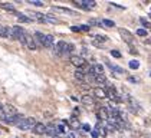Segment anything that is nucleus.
<instances>
[{
    "label": "nucleus",
    "instance_id": "f257e3e1",
    "mask_svg": "<svg viewBox=\"0 0 151 138\" xmlns=\"http://www.w3.org/2000/svg\"><path fill=\"white\" fill-rule=\"evenodd\" d=\"M27 17L30 20H36L39 23H45V24H56L59 20L50 13H37V12H30L27 13Z\"/></svg>",
    "mask_w": 151,
    "mask_h": 138
},
{
    "label": "nucleus",
    "instance_id": "f03ea898",
    "mask_svg": "<svg viewBox=\"0 0 151 138\" xmlns=\"http://www.w3.org/2000/svg\"><path fill=\"white\" fill-rule=\"evenodd\" d=\"M35 124H36V119L33 116H23V118L16 124V128H17L19 131H29V129L33 128Z\"/></svg>",
    "mask_w": 151,
    "mask_h": 138
},
{
    "label": "nucleus",
    "instance_id": "7ed1b4c3",
    "mask_svg": "<svg viewBox=\"0 0 151 138\" xmlns=\"http://www.w3.org/2000/svg\"><path fill=\"white\" fill-rule=\"evenodd\" d=\"M17 114V109L13 106V105H3L1 109H0V121H6L7 118H10L13 115Z\"/></svg>",
    "mask_w": 151,
    "mask_h": 138
},
{
    "label": "nucleus",
    "instance_id": "20e7f679",
    "mask_svg": "<svg viewBox=\"0 0 151 138\" xmlns=\"http://www.w3.org/2000/svg\"><path fill=\"white\" fill-rule=\"evenodd\" d=\"M20 43H22L24 47H27L29 50H36V49H37L35 39H33V34L27 33V32H24V36H23V39L20 40Z\"/></svg>",
    "mask_w": 151,
    "mask_h": 138
},
{
    "label": "nucleus",
    "instance_id": "39448f33",
    "mask_svg": "<svg viewBox=\"0 0 151 138\" xmlns=\"http://www.w3.org/2000/svg\"><path fill=\"white\" fill-rule=\"evenodd\" d=\"M118 32H119L121 37H122V40H124L125 43H128L131 47H134V34L131 33L129 30L124 29V27H119V29H118Z\"/></svg>",
    "mask_w": 151,
    "mask_h": 138
},
{
    "label": "nucleus",
    "instance_id": "423d86ee",
    "mask_svg": "<svg viewBox=\"0 0 151 138\" xmlns=\"http://www.w3.org/2000/svg\"><path fill=\"white\" fill-rule=\"evenodd\" d=\"M73 4L78 6L79 9H83V10H91V9L96 7L95 0H78V1H73Z\"/></svg>",
    "mask_w": 151,
    "mask_h": 138
},
{
    "label": "nucleus",
    "instance_id": "0eeeda50",
    "mask_svg": "<svg viewBox=\"0 0 151 138\" xmlns=\"http://www.w3.org/2000/svg\"><path fill=\"white\" fill-rule=\"evenodd\" d=\"M24 30L22 26H19V24H16V26H13L12 27V36H10V39H13V40H22L24 36Z\"/></svg>",
    "mask_w": 151,
    "mask_h": 138
},
{
    "label": "nucleus",
    "instance_id": "6e6552de",
    "mask_svg": "<svg viewBox=\"0 0 151 138\" xmlns=\"http://www.w3.org/2000/svg\"><path fill=\"white\" fill-rule=\"evenodd\" d=\"M70 63L75 66V68H81V66H83L85 63H86V60H85V58L81 56V55H72V56L69 58Z\"/></svg>",
    "mask_w": 151,
    "mask_h": 138
},
{
    "label": "nucleus",
    "instance_id": "1a4fd4ad",
    "mask_svg": "<svg viewBox=\"0 0 151 138\" xmlns=\"http://www.w3.org/2000/svg\"><path fill=\"white\" fill-rule=\"evenodd\" d=\"M81 102L85 105V106H95L96 105V99L93 98L92 95H89V93H85V95H82L81 96Z\"/></svg>",
    "mask_w": 151,
    "mask_h": 138
},
{
    "label": "nucleus",
    "instance_id": "9d476101",
    "mask_svg": "<svg viewBox=\"0 0 151 138\" xmlns=\"http://www.w3.org/2000/svg\"><path fill=\"white\" fill-rule=\"evenodd\" d=\"M52 10L53 12H60L62 14H69V16H76L78 13L75 10H72L69 7H62V6H52Z\"/></svg>",
    "mask_w": 151,
    "mask_h": 138
},
{
    "label": "nucleus",
    "instance_id": "9b49d317",
    "mask_svg": "<svg viewBox=\"0 0 151 138\" xmlns=\"http://www.w3.org/2000/svg\"><path fill=\"white\" fill-rule=\"evenodd\" d=\"M33 39H35L36 46H37V47H39V46H42V47H43V45H45V39H46V34L37 30V32L33 33Z\"/></svg>",
    "mask_w": 151,
    "mask_h": 138
},
{
    "label": "nucleus",
    "instance_id": "f8f14e48",
    "mask_svg": "<svg viewBox=\"0 0 151 138\" xmlns=\"http://www.w3.org/2000/svg\"><path fill=\"white\" fill-rule=\"evenodd\" d=\"M32 131L36 135H43V134H46V125L43 122H36L32 128Z\"/></svg>",
    "mask_w": 151,
    "mask_h": 138
},
{
    "label": "nucleus",
    "instance_id": "ddd939ff",
    "mask_svg": "<svg viewBox=\"0 0 151 138\" xmlns=\"http://www.w3.org/2000/svg\"><path fill=\"white\" fill-rule=\"evenodd\" d=\"M93 98L96 99H104V98H106V92H105V88H102V86H96V88H93Z\"/></svg>",
    "mask_w": 151,
    "mask_h": 138
},
{
    "label": "nucleus",
    "instance_id": "4468645a",
    "mask_svg": "<svg viewBox=\"0 0 151 138\" xmlns=\"http://www.w3.org/2000/svg\"><path fill=\"white\" fill-rule=\"evenodd\" d=\"M73 50H75V45L70 43V42H66V45H65V47H63L62 58H70L72 56V53H73Z\"/></svg>",
    "mask_w": 151,
    "mask_h": 138
},
{
    "label": "nucleus",
    "instance_id": "2eb2a0df",
    "mask_svg": "<svg viewBox=\"0 0 151 138\" xmlns=\"http://www.w3.org/2000/svg\"><path fill=\"white\" fill-rule=\"evenodd\" d=\"M104 65H101V63H93L92 66L89 68V72L93 73V75H105L104 73Z\"/></svg>",
    "mask_w": 151,
    "mask_h": 138
},
{
    "label": "nucleus",
    "instance_id": "dca6fc26",
    "mask_svg": "<svg viewBox=\"0 0 151 138\" xmlns=\"http://www.w3.org/2000/svg\"><path fill=\"white\" fill-rule=\"evenodd\" d=\"M46 134L49 135V137H53V138H59V137H60L55 124H49V125H46Z\"/></svg>",
    "mask_w": 151,
    "mask_h": 138
},
{
    "label": "nucleus",
    "instance_id": "f3484780",
    "mask_svg": "<svg viewBox=\"0 0 151 138\" xmlns=\"http://www.w3.org/2000/svg\"><path fill=\"white\" fill-rule=\"evenodd\" d=\"M66 124H68V126L72 128V129H78V128L82 125L81 122H79V119H78V116H75V115L70 116L69 121H66Z\"/></svg>",
    "mask_w": 151,
    "mask_h": 138
},
{
    "label": "nucleus",
    "instance_id": "a211bd4d",
    "mask_svg": "<svg viewBox=\"0 0 151 138\" xmlns=\"http://www.w3.org/2000/svg\"><path fill=\"white\" fill-rule=\"evenodd\" d=\"M65 45H66V42L65 40H59L58 43L55 45V55L58 58H62V53H63V47H65Z\"/></svg>",
    "mask_w": 151,
    "mask_h": 138
},
{
    "label": "nucleus",
    "instance_id": "6ab92c4d",
    "mask_svg": "<svg viewBox=\"0 0 151 138\" xmlns=\"http://www.w3.org/2000/svg\"><path fill=\"white\" fill-rule=\"evenodd\" d=\"M56 129H58L59 135H62V134H66L69 131V126L66 124V121H60L58 125H56Z\"/></svg>",
    "mask_w": 151,
    "mask_h": 138
},
{
    "label": "nucleus",
    "instance_id": "aec40b11",
    "mask_svg": "<svg viewBox=\"0 0 151 138\" xmlns=\"http://www.w3.org/2000/svg\"><path fill=\"white\" fill-rule=\"evenodd\" d=\"M98 119H101L102 122L105 121H108V109H106V106H102V108H99L98 109Z\"/></svg>",
    "mask_w": 151,
    "mask_h": 138
},
{
    "label": "nucleus",
    "instance_id": "412c9836",
    "mask_svg": "<svg viewBox=\"0 0 151 138\" xmlns=\"http://www.w3.org/2000/svg\"><path fill=\"white\" fill-rule=\"evenodd\" d=\"M53 46H55V36H53V34H46V39H45V45H43V47L52 49Z\"/></svg>",
    "mask_w": 151,
    "mask_h": 138
},
{
    "label": "nucleus",
    "instance_id": "4be33fe9",
    "mask_svg": "<svg viewBox=\"0 0 151 138\" xmlns=\"http://www.w3.org/2000/svg\"><path fill=\"white\" fill-rule=\"evenodd\" d=\"M22 118H23V115L17 112L16 115H13V116H10V118H7V119H6V121H3V122H4V124H14V125H16Z\"/></svg>",
    "mask_w": 151,
    "mask_h": 138
},
{
    "label": "nucleus",
    "instance_id": "5701e85b",
    "mask_svg": "<svg viewBox=\"0 0 151 138\" xmlns=\"http://www.w3.org/2000/svg\"><path fill=\"white\" fill-rule=\"evenodd\" d=\"M93 129H96V131H98V134H99L101 137H106V134H108V131L105 129L104 124H102L101 121H98V122H96V125H95Z\"/></svg>",
    "mask_w": 151,
    "mask_h": 138
},
{
    "label": "nucleus",
    "instance_id": "b1692460",
    "mask_svg": "<svg viewBox=\"0 0 151 138\" xmlns=\"http://www.w3.org/2000/svg\"><path fill=\"white\" fill-rule=\"evenodd\" d=\"M105 63H106V66H108V68L111 69V70H114L115 73H124V72H125V70H124V68L118 66V65H115V63H111V62H108V60H106Z\"/></svg>",
    "mask_w": 151,
    "mask_h": 138
},
{
    "label": "nucleus",
    "instance_id": "393cba45",
    "mask_svg": "<svg viewBox=\"0 0 151 138\" xmlns=\"http://www.w3.org/2000/svg\"><path fill=\"white\" fill-rule=\"evenodd\" d=\"M92 40H95L96 43H99V45L102 46V43L108 42V37H106V36H104V34H93Z\"/></svg>",
    "mask_w": 151,
    "mask_h": 138
},
{
    "label": "nucleus",
    "instance_id": "a878e982",
    "mask_svg": "<svg viewBox=\"0 0 151 138\" xmlns=\"http://www.w3.org/2000/svg\"><path fill=\"white\" fill-rule=\"evenodd\" d=\"M95 82L104 86V85H106V82H108V80H106V76H105V75H95V78H93V83H95Z\"/></svg>",
    "mask_w": 151,
    "mask_h": 138
},
{
    "label": "nucleus",
    "instance_id": "bb28decb",
    "mask_svg": "<svg viewBox=\"0 0 151 138\" xmlns=\"http://www.w3.org/2000/svg\"><path fill=\"white\" fill-rule=\"evenodd\" d=\"M14 14L17 16V19H19L20 22H23V23H29V22H32V20H30V19H29V17H27L26 14H23V13H19V12H14Z\"/></svg>",
    "mask_w": 151,
    "mask_h": 138
},
{
    "label": "nucleus",
    "instance_id": "cd10ccee",
    "mask_svg": "<svg viewBox=\"0 0 151 138\" xmlns=\"http://www.w3.org/2000/svg\"><path fill=\"white\" fill-rule=\"evenodd\" d=\"M0 7L1 9H6V10H10V12H16V7H14V4L13 3H0Z\"/></svg>",
    "mask_w": 151,
    "mask_h": 138
},
{
    "label": "nucleus",
    "instance_id": "c85d7f7f",
    "mask_svg": "<svg viewBox=\"0 0 151 138\" xmlns=\"http://www.w3.org/2000/svg\"><path fill=\"white\" fill-rule=\"evenodd\" d=\"M73 76H75V79L78 80V82H85V75H83L82 72H79L78 69L75 70V73H73Z\"/></svg>",
    "mask_w": 151,
    "mask_h": 138
},
{
    "label": "nucleus",
    "instance_id": "c756f323",
    "mask_svg": "<svg viewBox=\"0 0 151 138\" xmlns=\"http://www.w3.org/2000/svg\"><path fill=\"white\" fill-rule=\"evenodd\" d=\"M128 66H129V69H132V70L138 69L139 68V60H137V59H132V60H129Z\"/></svg>",
    "mask_w": 151,
    "mask_h": 138
},
{
    "label": "nucleus",
    "instance_id": "7c9ffc66",
    "mask_svg": "<svg viewBox=\"0 0 151 138\" xmlns=\"http://www.w3.org/2000/svg\"><path fill=\"white\" fill-rule=\"evenodd\" d=\"M29 4H32V6H36V7H43L45 6V3L42 1V0H30V1H27Z\"/></svg>",
    "mask_w": 151,
    "mask_h": 138
},
{
    "label": "nucleus",
    "instance_id": "2f4dec72",
    "mask_svg": "<svg viewBox=\"0 0 151 138\" xmlns=\"http://www.w3.org/2000/svg\"><path fill=\"white\" fill-rule=\"evenodd\" d=\"M101 23H102L104 26H106V27H114V26H115V22H114V20H109V19H102Z\"/></svg>",
    "mask_w": 151,
    "mask_h": 138
},
{
    "label": "nucleus",
    "instance_id": "473e14b6",
    "mask_svg": "<svg viewBox=\"0 0 151 138\" xmlns=\"http://www.w3.org/2000/svg\"><path fill=\"white\" fill-rule=\"evenodd\" d=\"M132 135H135L138 138H151V134H148V132H134L132 131Z\"/></svg>",
    "mask_w": 151,
    "mask_h": 138
},
{
    "label": "nucleus",
    "instance_id": "72a5a7b5",
    "mask_svg": "<svg viewBox=\"0 0 151 138\" xmlns=\"http://www.w3.org/2000/svg\"><path fill=\"white\" fill-rule=\"evenodd\" d=\"M101 26L102 23H101V20L99 19H89V26Z\"/></svg>",
    "mask_w": 151,
    "mask_h": 138
},
{
    "label": "nucleus",
    "instance_id": "f704fd0d",
    "mask_svg": "<svg viewBox=\"0 0 151 138\" xmlns=\"http://www.w3.org/2000/svg\"><path fill=\"white\" fill-rule=\"evenodd\" d=\"M135 33L138 34V36H141V37L148 36V33H147V30H145V29H137V32H135Z\"/></svg>",
    "mask_w": 151,
    "mask_h": 138
},
{
    "label": "nucleus",
    "instance_id": "c9c22d12",
    "mask_svg": "<svg viewBox=\"0 0 151 138\" xmlns=\"http://www.w3.org/2000/svg\"><path fill=\"white\" fill-rule=\"evenodd\" d=\"M127 80H128V82H132V83H139V78H138V76H128Z\"/></svg>",
    "mask_w": 151,
    "mask_h": 138
},
{
    "label": "nucleus",
    "instance_id": "e433bc0d",
    "mask_svg": "<svg viewBox=\"0 0 151 138\" xmlns=\"http://www.w3.org/2000/svg\"><path fill=\"white\" fill-rule=\"evenodd\" d=\"M81 128H82V129H83V131H86V132H91V129H92L89 124H82V125H81Z\"/></svg>",
    "mask_w": 151,
    "mask_h": 138
},
{
    "label": "nucleus",
    "instance_id": "4c0bfd02",
    "mask_svg": "<svg viewBox=\"0 0 151 138\" xmlns=\"http://www.w3.org/2000/svg\"><path fill=\"white\" fill-rule=\"evenodd\" d=\"M79 29H81V30H83V32H89L91 26H89V24H81V26H79Z\"/></svg>",
    "mask_w": 151,
    "mask_h": 138
},
{
    "label": "nucleus",
    "instance_id": "58836bf2",
    "mask_svg": "<svg viewBox=\"0 0 151 138\" xmlns=\"http://www.w3.org/2000/svg\"><path fill=\"white\" fill-rule=\"evenodd\" d=\"M89 134H91V137H92V138H98V137H99L98 131H96V129H93V128L91 129V132H89Z\"/></svg>",
    "mask_w": 151,
    "mask_h": 138
},
{
    "label": "nucleus",
    "instance_id": "ea45409f",
    "mask_svg": "<svg viewBox=\"0 0 151 138\" xmlns=\"http://www.w3.org/2000/svg\"><path fill=\"white\" fill-rule=\"evenodd\" d=\"M111 55L118 59V58H121V52H118V50H111Z\"/></svg>",
    "mask_w": 151,
    "mask_h": 138
},
{
    "label": "nucleus",
    "instance_id": "a19ab883",
    "mask_svg": "<svg viewBox=\"0 0 151 138\" xmlns=\"http://www.w3.org/2000/svg\"><path fill=\"white\" fill-rule=\"evenodd\" d=\"M139 22L142 23V26H144V27H148V24H150V23H148V20H145L144 17H139Z\"/></svg>",
    "mask_w": 151,
    "mask_h": 138
},
{
    "label": "nucleus",
    "instance_id": "79ce46f5",
    "mask_svg": "<svg viewBox=\"0 0 151 138\" xmlns=\"http://www.w3.org/2000/svg\"><path fill=\"white\" fill-rule=\"evenodd\" d=\"M65 135H66V137H68V138H76V135H75L73 132H70V131H68V132H66Z\"/></svg>",
    "mask_w": 151,
    "mask_h": 138
},
{
    "label": "nucleus",
    "instance_id": "37998d69",
    "mask_svg": "<svg viewBox=\"0 0 151 138\" xmlns=\"http://www.w3.org/2000/svg\"><path fill=\"white\" fill-rule=\"evenodd\" d=\"M70 30H72V32H81L79 26H72V27H70Z\"/></svg>",
    "mask_w": 151,
    "mask_h": 138
},
{
    "label": "nucleus",
    "instance_id": "c03bdc74",
    "mask_svg": "<svg viewBox=\"0 0 151 138\" xmlns=\"http://www.w3.org/2000/svg\"><path fill=\"white\" fill-rule=\"evenodd\" d=\"M1 106H3V104H1V102H0V109H1Z\"/></svg>",
    "mask_w": 151,
    "mask_h": 138
},
{
    "label": "nucleus",
    "instance_id": "a18cd8bd",
    "mask_svg": "<svg viewBox=\"0 0 151 138\" xmlns=\"http://www.w3.org/2000/svg\"><path fill=\"white\" fill-rule=\"evenodd\" d=\"M150 76H151V72H150Z\"/></svg>",
    "mask_w": 151,
    "mask_h": 138
}]
</instances>
